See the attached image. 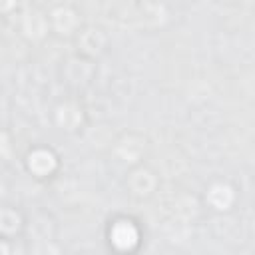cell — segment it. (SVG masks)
Here are the masks:
<instances>
[]
</instances>
